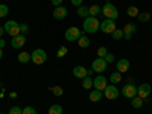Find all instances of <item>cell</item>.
<instances>
[{"mask_svg": "<svg viewBox=\"0 0 152 114\" xmlns=\"http://www.w3.org/2000/svg\"><path fill=\"white\" fill-rule=\"evenodd\" d=\"M116 21L114 20H110V18H105L104 21H100V31L105 32V34H113L116 31Z\"/></svg>", "mask_w": 152, "mask_h": 114, "instance_id": "cell-7", "label": "cell"}, {"mask_svg": "<svg viewBox=\"0 0 152 114\" xmlns=\"http://www.w3.org/2000/svg\"><path fill=\"white\" fill-rule=\"evenodd\" d=\"M107 62H114V59H116V56H114L113 53H107V56L104 58Z\"/></svg>", "mask_w": 152, "mask_h": 114, "instance_id": "cell-36", "label": "cell"}, {"mask_svg": "<svg viewBox=\"0 0 152 114\" xmlns=\"http://www.w3.org/2000/svg\"><path fill=\"white\" fill-rule=\"evenodd\" d=\"M20 32H21L23 35H26V34L29 32V26H28L26 23H21V24H20Z\"/></svg>", "mask_w": 152, "mask_h": 114, "instance_id": "cell-35", "label": "cell"}, {"mask_svg": "<svg viewBox=\"0 0 152 114\" xmlns=\"http://www.w3.org/2000/svg\"><path fill=\"white\" fill-rule=\"evenodd\" d=\"M8 12H9V8L6 5H0V17H6L8 15Z\"/></svg>", "mask_w": 152, "mask_h": 114, "instance_id": "cell-31", "label": "cell"}, {"mask_svg": "<svg viewBox=\"0 0 152 114\" xmlns=\"http://www.w3.org/2000/svg\"><path fill=\"white\" fill-rule=\"evenodd\" d=\"M3 58V49H0V59Z\"/></svg>", "mask_w": 152, "mask_h": 114, "instance_id": "cell-41", "label": "cell"}, {"mask_svg": "<svg viewBox=\"0 0 152 114\" xmlns=\"http://www.w3.org/2000/svg\"><path fill=\"white\" fill-rule=\"evenodd\" d=\"M62 107L61 105H52L49 108V114H62Z\"/></svg>", "mask_w": 152, "mask_h": 114, "instance_id": "cell-25", "label": "cell"}, {"mask_svg": "<svg viewBox=\"0 0 152 114\" xmlns=\"http://www.w3.org/2000/svg\"><path fill=\"white\" fill-rule=\"evenodd\" d=\"M126 12H128V15H129V17H137L138 14H140V11H138L137 6H129L128 9H126Z\"/></svg>", "mask_w": 152, "mask_h": 114, "instance_id": "cell-26", "label": "cell"}, {"mask_svg": "<svg viewBox=\"0 0 152 114\" xmlns=\"http://www.w3.org/2000/svg\"><path fill=\"white\" fill-rule=\"evenodd\" d=\"M129 67H131V62L126 59V58H122V59L117 61V72L125 73V72H128V70H129Z\"/></svg>", "mask_w": 152, "mask_h": 114, "instance_id": "cell-16", "label": "cell"}, {"mask_svg": "<svg viewBox=\"0 0 152 114\" xmlns=\"http://www.w3.org/2000/svg\"><path fill=\"white\" fill-rule=\"evenodd\" d=\"M76 12H78V15L82 17V18H87L88 15H90V12H88V8L87 6H78V9H76Z\"/></svg>", "mask_w": 152, "mask_h": 114, "instance_id": "cell-22", "label": "cell"}, {"mask_svg": "<svg viewBox=\"0 0 152 114\" xmlns=\"http://www.w3.org/2000/svg\"><path fill=\"white\" fill-rule=\"evenodd\" d=\"M107 64H108V62H107L104 58H96V59L93 61V64H91V70L100 75L102 72L107 70Z\"/></svg>", "mask_w": 152, "mask_h": 114, "instance_id": "cell-8", "label": "cell"}, {"mask_svg": "<svg viewBox=\"0 0 152 114\" xmlns=\"http://www.w3.org/2000/svg\"><path fill=\"white\" fill-rule=\"evenodd\" d=\"M5 46H6V41L3 40V38H0V49H3Z\"/></svg>", "mask_w": 152, "mask_h": 114, "instance_id": "cell-39", "label": "cell"}, {"mask_svg": "<svg viewBox=\"0 0 152 114\" xmlns=\"http://www.w3.org/2000/svg\"><path fill=\"white\" fill-rule=\"evenodd\" d=\"M61 3H62V0H52V5L56 8V6H61Z\"/></svg>", "mask_w": 152, "mask_h": 114, "instance_id": "cell-38", "label": "cell"}, {"mask_svg": "<svg viewBox=\"0 0 152 114\" xmlns=\"http://www.w3.org/2000/svg\"><path fill=\"white\" fill-rule=\"evenodd\" d=\"M151 91H152V88H151V85H149L148 82H145V84H140V85L137 87V96H140L142 99H145V97H149Z\"/></svg>", "mask_w": 152, "mask_h": 114, "instance_id": "cell-12", "label": "cell"}, {"mask_svg": "<svg viewBox=\"0 0 152 114\" xmlns=\"http://www.w3.org/2000/svg\"><path fill=\"white\" fill-rule=\"evenodd\" d=\"M73 76L78 79H84L85 76H88V70L84 67V66H76L73 69Z\"/></svg>", "mask_w": 152, "mask_h": 114, "instance_id": "cell-15", "label": "cell"}, {"mask_svg": "<svg viewBox=\"0 0 152 114\" xmlns=\"http://www.w3.org/2000/svg\"><path fill=\"white\" fill-rule=\"evenodd\" d=\"M50 90H52V93L55 94V96H62L64 94V90H62V87H59V85H56V87H50Z\"/></svg>", "mask_w": 152, "mask_h": 114, "instance_id": "cell-28", "label": "cell"}, {"mask_svg": "<svg viewBox=\"0 0 152 114\" xmlns=\"http://www.w3.org/2000/svg\"><path fill=\"white\" fill-rule=\"evenodd\" d=\"M8 114H23V110H21L20 107H12Z\"/></svg>", "mask_w": 152, "mask_h": 114, "instance_id": "cell-34", "label": "cell"}, {"mask_svg": "<svg viewBox=\"0 0 152 114\" xmlns=\"http://www.w3.org/2000/svg\"><path fill=\"white\" fill-rule=\"evenodd\" d=\"M17 58H18V61L21 62V64H26V62H29V61L32 59V58H31V53H29V52H20Z\"/></svg>", "mask_w": 152, "mask_h": 114, "instance_id": "cell-20", "label": "cell"}, {"mask_svg": "<svg viewBox=\"0 0 152 114\" xmlns=\"http://www.w3.org/2000/svg\"><path fill=\"white\" fill-rule=\"evenodd\" d=\"M82 34H85V32H82L79 28H76V26H72V28H69L64 32V37H66L67 41H78Z\"/></svg>", "mask_w": 152, "mask_h": 114, "instance_id": "cell-5", "label": "cell"}, {"mask_svg": "<svg viewBox=\"0 0 152 114\" xmlns=\"http://www.w3.org/2000/svg\"><path fill=\"white\" fill-rule=\"evenodd\" d=\"M88 12H90L91 17H96L97 14H100V12H102V8H100L99 5H91L90 8H88Z\"/></svg>", "mask_w": 152, "mask_h": 114, "instance_id": "cell-23", "label": "cell"}, {"mask_svg": "<svg viewBox=\"0 0 152 114\" xmlns=\"http://www.w3.org/2000/svg\"><path fill=\"white\" fill-rule=\"evenodd\" d=\"M122 94L128 99H132L137 96V87L134 84H126L123 88H122Z\"/></svg>", "mask_w": 152, "mask_h": 114, "instance_id": "cell-10", "label": "cell"}, {"mask_svg": "<svg viewBox=\"0 0 152 114\" xmlns=\"http://www.w3.org/2000/svg\"><path fill=\"white\" fill-rule=\"evenodd\" d=\"M91 87H93V79L90 78V76H85V78L82 79V88H85V90H90Z\"/></svg>", "mask_w": 152, "mask_h": 114, "instance_id": "cell-24", "label": "cell"}, {"mask_svg": "<svg viewBox=\"0 0 152 114\" xmlns=\"http://www.w3.org/2000/svg\"><path fill=\"white\" fill-rule=\"evenodd\" d=\"M104 96H105L107 99H110V100H114V99H117V97L120 96V91H119V88H117L116 85L111 84V85H107V87H105Z\"/></svg>", "mask_w": 152, "mask_h": 114, "instance_id": "cell-6", "label": "cell"}, {"mask_svg": "<svg viewBox=\"0 0 152 114\" xmlns=\"http://www.w3.org/2000/svg\"><path fill=\"white\" fill-rule=\"evenodd\" d=\"M131 105H132V108H135V110L142 108V107H143V99H142L140 96L132 97V99H131Z\"/></svg>", "mask_w": 152, "mask_h": 114, "instance_id": "cell-19", "label": "cell"}, {"mask_svg": "<svg viewBox=\"0 0 152 114\" xmlns=\"http://www.w3.org/2000/svg\"><path fill=\"white\" fill-rule=\"evenodd\" d=\"M23 114H37V110L34 107H24L23 108Z\"/></svg>", "mask_w": 152, "mask_h": 114, "instance_id": "cell-33", "label": "cell"}, {"mask_svg": "<svg viewBox=\"0 0 152 114\" xmlns=\"http://www.w3.org/2000/svg\"><path fill=\"white\" fill-rule=\"evenodd\" d=\"M31 61L32 62H35L37 66H41V64H44V62L47 61V53H46V50L44 49H35L34 52L31 53Z\"/></svg>", "mask_w": 152, "mask_h": 114, "instance_id": "cell-3", "label": "cell"}, {"mask_svg": "<svg viewBox=\"0 0 152 114\" xmlns=\"http://www.w3.org/2000/svg\"><path fill=\"white\" fill-rule=\"evenodd\" d=\"M102 14H104L107 18H110V20H117V18H119V11H117V8L114 6L113 3H110V2H107V3L102 6Z\"/></svg>", "mask_w": 152, "mask_h": 114, "instance_id": "cell-2", "label": "cell"}, {"mask_svg": "<svg viewBox=\"0 0 152 114\" xmlns=\"http://www.w3.org/2000/svg\"><path fill=\"white\" fill-rule=\"evenodd\" d=\"M107 85H108V84H107V78H105L104 75H99V76H96V78L93 79V87H94V90H99V91L104 93V90H105Z\"/></svg>", "mask_w": 152, "mask_h": 114, "instance_id": "cell-9", "label": "cell"}, {"mask_svg": "<svg viewBox=\"0 0 152 114\" xmlns=\"http://www.w3.org/2000/svg\"><path fill=\"white\" fill-rule=\"evenodd\" d=\"M67 53H69V49L64 47V46H61V47L58 49V52H56V56H58V58H62V56H66Z\"/></svg>", "mask_w": 152, "mask_h": 114, "instance_id": "cell-30", "label": "cell"}, {"mask_svg": "<svg viewBox=\"0 0 152 114\" xmlns=\"http://www.w3.org/2000/svg\"><path fill=\"white\" fill-rule=\"evenodd\" d=\"M0 114H3V113H0Z\"/></svg>", "mask_w": 152, "mask_h": 114, "instance_id": "cell-42", "label": "cell"}, {"mask_svg": "<svg viewBox=\"0 0 152 114\" xmlns=\"http://www.w3.org/2000/svg\"><path fill=\"white\" fill-rule=\"evenodd\" d=\"M3 32H5V28H2V26H0V38L3 37Z\"/></svg>", "mask_w": 152, "mask_h": 114, "instance_id": "cell-40", "label": "cell"}, {"mask_svg": "<svg viewBox=\"0 0 152 114\" xmlns=\"http://www.w3.org/2000/svg\"><path fill=\"white\" fill-rule=\"evenodd\" d=\"M67 14H69V11H67V8L66 6H56L55 9H53V18L55 20H64L66 17H67Z\"/></svg>", "mask_w": 152, "mask_h": 114, "instance_id": "cell-14", "label": "cell"}, {"mask_svg": "<svg viewBox=\"0 0 152 114\" xmlns=\"http://www.w3.org/2000/svg\"><path fill=\"white\" fill-rule=\"evenodd\" d=\"M111 37H113V40H116V41L122 40V38H123V29H116L111 34Z\"/></svg>", "mask_w": 152, "mask_h": 114, "instance_id": "cell-27", "label": "cell"}, {"mask_svg": "<svg viewBox=\"0 0 152 114\" xmlns=\"http://www.w3.org/2000/svg\"><path fill=\"white\" fill-rule=\"evenodd\" d=\"M78 46L79 47H82V49H87L88 46H90V38H88L87 35H81V38H79V40H78Z\"/></svg>", "mask_w": 152, "mask_h": 114, "instance_id": "cell-18", "label": "cell"}, {"mask_svg": "<svg viewBox=\"0 0 152 114\" xmlns=\"http://www.w3.org/2000/svg\"><path fill=\"white\" fill-rule=\"evenodd\" d=\"M107 53H108L107 47H99V49H97V56H99V58H105Z\"/></svg>", "mask_w": 152, "mask_h": 114, "instance_id": "cell-32", "label": "cell"}, {"mask_svg": "<svg viewBox=\"0 0 152 114\" xmlns=\"http://www.w3.org/2000/svg\"><path fill=\"white\" fill-rule=\"evenodd\" d=\"M3 28H5V32L9 34L11 37H17V35L21 34V32H20V23L15 21V20H9V21H6Z\"/></svg>", "mask_w": 152, "mask_h": 114, "instance_id": "cell-4", "label": "cell"}, {"mask_svg": "<svg viewBox=\"0 0 152 114\" xmlns=\"http://www.w3.org/2000/svg\"><path fill=\"white\" fill-rule=\"evenodd\" d=\"M110 81H111L114 85L119 84V82H122V73H120V72H113L111 76H110Z\"/></svg>", "mask_w": 152, "mask_h": 114, "instance_id": "cell-21", "label": "cell"}, {"mask_svg": "<svg viewBox=\"0 0 152 114\" xmlns=\"http://www.w3.org/2000/svg\"><path fill=\"white\" fill-rule=\"evenodd\" d=\"M138 21H149L151 20V14L149 12H140V14L137 15Z\"/></svg>", "mask_w": 152, "mask_h": 114, "instance_id": "cell-29", "label": "cell"}, {"mask_svg": "<svg viewBox=\"0 0 152 114\" xmlns=\"http://www.w3.org/2000/svg\"><path fill=\"white\" fill-rule=\"evenodd\" d=\"M24 44H26V35H17V37H12V40H11V46L14 47V49H21Z\"/></svg>", "mask_w": 152, "mask_h": 114, "instance_id": "cell-13", "label": "cell"}, {"mask_svg": "<svg viewBox=\"0 0 152 114\" xmlns=\"http://www.w3.org/2000/svg\"><path fill=\"white\" fill-rule=\"evenodd\" d=\"M82 29H84L85 34H96V32L100 29V21H99L96 17L88 15L87 18H84Z\"/></svg>", "mask_w": 152, "mask_h": 114, "instance_id": "cell-1", "label": "cell"}, {"mask_svg": "<svg viewBox=\"0 0 152 114\" xmlns=\"http://www.w3.org/2000/svg\"><path fill=\"white\" fill-rule=\"evenodd\" d=\"M70 2H72V5H73V6H76V8L82 5V0H70Z\"/></svg>", "mask_w": 152, "mask_h": 114, "instance_id": "cell-37", "label": "cell"}, {"mask_svg": "<svg viewBox=\"0 0 152 114\" xmlns=\"http://www.w3.org/2000/svg\"><path fill=\"white\" fill-rule=\"evenodd\" d=\"M135 32H137V24H134V23L125 24V28H123V38H125V40H131Z\"/></svg>", "mask_w": 152, "mask_h": 114, "instance_id": "cell-11", "label": "cell"}, {"mask_svg": "<svg viewBox=\"0 0 152 114\" xmlns=\"http://www.w3.org/2000/svg\"><path fill=\"white\" fill-rule=\"evenodd\" d=\"M102 96H104V93H102V91H99V90H93L90 94H88V99H90L91 102H99V100L102 99Z\"/></svg>", "mask_w": 152, "mask_h": 114, "instance_id": "cell-17", "label": "cell"}]
</instances>
